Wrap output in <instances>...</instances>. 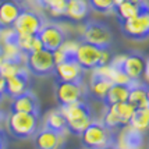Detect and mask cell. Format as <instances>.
Wrapping results in <instances>:
<instances>
[{"instance_id": "cell-27", "label": "cell", "mask_w": 149, "mask_h": 149, "mask_svg": "<svg viewBox=\"0 0 149 149\" xmlns=\"http://www.w3.org/2000/svg\"><path fill=\"white\" fill-rule=\"evenodd\" d=\"M36 3L53 15H64L67 0H36Z\"/></svg>"}, {"instance_id": "cell-34", "label": "cell", "mask_w": 149, "mask_h": 149, "mask_svg": "<svg viewBox=\"0 0 149 149\" xmlns=\"http://www.w3.org/2000/svg\"><path fill=\"white\" fill-rule=\"evenodd\" d=\"M15 1H17V3H18V4H21V6H22V4H24V3H25L26 0H15Z\"/></svg>"}, {"instance_id": "cell-15", "label": "cell", "mask_w": 149, "mask_h": 149, "mask_svg": "<svg viewBox=\"0 0 149 149\" xmlns=\"http://www.w3.org/2000/svg\"><path fill=\"white\" fill-rule=\"evenodd\" d=\"M39 110H40V104L36 96L32 92L26 91L21 95L13 97L11 102V111H17V113H31V114H36L39 116Z\"/></svg>"}, {"instance_id": "cell-19", "label": "cell", "mask_w": 149, "mask_h": 149, "mask_svg": "<svg viewBox=\"0 0 149 149\" xmlns=\"http://www.w3.org/2000/svg\"><path fill=\"white\" fill-rule=\"evenodd\" d=\"M91 7L88 4V0H67L64 15L72 21H85L89 17Z\"/></svg>"}, {"instance_id": "cell-25", "label": "cell", "mask_w": 149, "mask_h": 149, "mask_svg": "<svg viewBox=\"0 0 149 149\" xmlns=\"http://www.w3.org/2000/svg\"><path fill=\"white\" fill-rule=\"evenodd\" d=\"M45 128L57 131V132H63V131L67 130V120H65V116L63 114L61 109L53 110L47 116L46 123H45Z\"/></svg>"}, {"instance_id": "cell-30", "label": "cell", "mask_w": 149, "mask_h": 149, "mask_svg": "<svg viewBox=\"0 0 149 149\" xmlns=\"http://www.w3.org/2000/svg\"><path fill=\"white\" fill-rule=\"evenodd\" d=\"M4 145H6V139H4L3 132L0 131V149H4Z\"/></svg>"}, {"instance_id": "cell-36", "label": "cell", "mask_w": 149, "mask_h": 149, "mask_svg": "<svg viewBox=\"0 0 149 149\" xmlns=\"http://www.w3.org/2000/svg\"><path fill=\"white\" fill-rule=\"evenodd\" d=\"M1 97H3V96H0V99H1Z\"/></svg>"}, {"instance_id": "cell-28", "label": "cell", "mask_w": 149, "mask_h": 149, "mask_svg": "<svg viewBox=\"0 0 149 149\" xmlns=\"http://www.w3.org/2000/svg\"><path fill=\"white\" fill-rule=\"evenodd\" d=\"M91 10L100 14H109L114 8V0H88Z\"/></svg>"}, {"instance_id": "cell-31", "label": "cell", "mask_w": 149, "mask_h": 149, "mask_svg": "<svg viewBox=\"0 0 149 149\" xmlns=\"http://www.w3.org/2000/svg\"><path fill=\"white\" fill-rule=\"evenodd\" d=\"M4 60V50H3V45H1V42H0V63Z\"/></svg>"}, {"instance_id": "cell-13", "label": "cell", "mask_w": 149, "mask_h": 149, "mask_svg": "<svg viewBox=\"0 0 149 149\" xmlns=\"http://www.w3.org/2000/svg\"><path fill=\"white\" fill-rule=\"evenodd\" d=\"M57 81H64V82H84L85 71L78 65V63L74 58H68L64 61L56 63L54 65V72Z\"/></svg>"}, {"instance_id": "cell-6", "label": "cell", "mask_w": 149, "mask_h": 149, "mask_svg": "<svg viewBox=\"0 0 149 149\" xmlns=\"http://www.w3.org/2000/svg\"><path fill=\"white\" fill-rule=\"evenodd\" d=\"M54 56L53 52L39 49L35 52L25 54V68L26 71L36 77H47L54 72Z\"/></svg>"}, {"instance_id": "cell-10", "label": "cell", "mask_w": 149, "mask_h": 149, "mask_svg": "<svg viewBox=\"0 0 149 149\" xmlns=\"http://www.w3.org/2000/svg\"><path fill=\"white\" fill-rule=\"evenodd\" d=\"M43 24L45 21L42 18V15L22 7L21 13L14 21L13 29L17 33H22V35H36Z\"/></svg>"}, {"instance_id": "cell-12", "label": "cell", "mask_w": 149, "mask_h": 149, "mask_svg": "<svg viewBox=\"0 0 149 149\" xmlns=\"http://www.w3.org/2000/svg\"><path fill=\"white\" fill-rule=\"evenodd\" d=\"M36 35L42 43V47L49 52H56L67 39L65 32L56 24H43Z\"/></svg>"}, {"instance_id": "cell-16", "label": "cell", "mask_w": 149, "mask_h": 149, "mask_svg": "<svg viewBox=\"0 0 149 149\" xmlns=\"http://www.w3.org/2000/svg\"><path fill=\"white\" fill-rule=\"evenodd\" d=\"M21 10L22 6L15 0H0V26L11 28Z\"/></svg>"}, {"instance_id": "cell-3", "label": "cell", "mask_w": 149, "mask_h": 149, "mask_svg": "<svg viewBox=\"0 0 149 149\" xmlns=\"http://www.w3.org/2000/svg\"><path fill=\"white\" fill-rule=\"evenodd\" d=\"M81 142L85 149H102L109 145H116V138L113 131L106 128L102 123L92 121L82 132ZM117 146V145H116Z\"/></svg>"}, {"instance_id": "cell-21", "label": "cell", "mask_w": 149, "mask_h": 149, "mask_svg": "<svg viewBox=\"0 0 149 149\" xmlns=\"http://www.w3.org/2000/svg\"><path fill=\"white\" fill-rule=\"evenodd\" d=\"M148 8V3H142V4H135V3H131L127 0H123L120 4L114 6L113 11L116 13L118 21L120 19H128L135 17L136 14H139L142 10Z\"/></svg>"}, {"instance_id": "cell-8", "label": "cell", "mask_w": 149, "mask_h": 149, "mask_svg": "<svg viewBox=\"0 0 149 149\" xmlns=\"http://www.w3.org/2000/svg\"><path fill=\"white\" fill-rule=\"evenodd\" d=\"M134 110H135V107L131 106L128 102H120V103L107 106L102 124L111 131L124 128L130 124Z\"/></svg>"}, {"instance_id": "cell-22", "label": "cell", "mask_w": 149, "mask_h": 149, "mask_svg": "<svg viewBox=\"0 0 149 149\" xmlns=\"http://www.w3.org/2000/svg\"><path fill=\"white\" fill-rule=\"evenodd\" d=\"M125 130L121 134L120 138V148H125V149H139L141 145L143 142V134L139 131L131 128L130 125L124 127Z\"/></svg>"}, {"instance_id": "cell-24", "label": "cell", "mask_w": 149, "mask_h": 149, "mask_svg": "<svg viewBox=\"0 0 149 149\" xmlns=\"http://www.w3.org/2000/svg\"><path fill=\"white\" fill-rule=\"evenodd\" d=\"M149 109L148 107H138L134 110L132 117L130 120V125L131 128L139 131V132H146L148 130V121H149Z\"/></svg>"}, {"instance_id": "cell-7", "label": "cell", "mask_w": 149, "mask_h": 149, "mask_svg": "<svg viewBox=\"0 0 149 149\" xmlns=\"http://www.w3.org/2000/svg\"><path fill=\"white\" fill-rule=\"evenodd\" d=\"M117 68L123 72L125 77L132 81H139L148 71V58L142 53H130L118 58L116 64Z\"/></svg>"}, {"instance_id": "cell-35", "label": "cell", "mask_w": 149, "mask_h": 149, "mask_svg": "<svg viewBox=\"0 0 149 149\" xmlns=\"http://www.w3.org/2000/svg\"><path fill=\"white\" fill-rule=\"evenodd\" d=\"M118 149H125V148H118Z\"/></svg>"}, {"instance_id": "cell-18", "label": "cell", "mask_w": 149, "mask_h": 149, "mask_svg": "<svg viewBox=\"0 0 149 149\" xmlns=\"http://www.w3.org/2000/svg\"><path fill=\"white\" fill-rule=\"evenodd\" d=\"M128 93H130V84H124V82H113L107 92L104 93L102 97L103 104L111 106L114 103H120V102H127L128 99Z\"/></svg>"}, {"instance_id": "cell-29", "label": "cell", "mask_w": 149, "mask_h": 149, "mask_svg": "<svg viewBox=\"0 0 149 149\" xmlns=\"http://www.w3.org/2000/svg\"><path fill=\"white\" fill-rule=\"evenodd\" d=\"M4 85H6V79L0 75V96H4Z\"/></svg>"}, {"instance_id": "cell-11", "label": "cell", "mask_w": 149, "mask_h": 149, "mask_svg": "<svg viewBox=\"0 0 149 149\" xmlns=\"http://www.w3.org/2000/svg\"><path fill=\"white\" fill-rule=\"evenodd\" d=\"M85 91L82 82H64L56 79V99L60 107L84 100Z\"/></svg>"}, {"instance_id": "cell-32", "label": "cell", "mask_w": 149, "mask_h": 149, "mask_svg": "<svg viewBox=\"0 0 149 149\" xmlns=\"http://www.w3.org/2000/svg\"><path fill=\"white\" fill-rule=\"evenodd\" d=\"M127 1H131V3H135V4H142V3H148L146 0H127Z\"/></svg>"}, {"instance_id": "cell-23", "label": "cell", "mask_w": 149, "mask_h": 149, "mask_svg": "<svg viewBox=\"0 0 149 149\" xmlns=\"http://www.w3.org/2000/svg\"><path fill=\"white\" fill-rule=\"evenodd\" d=\"M127 102L131 106H134L135 109L148 107V88H146V85L130 84V93H128Z\"/></svg>"}, {"instance_id": "cell-9", "label": "cell", "mask_w": 149, "mask_h": 149, "mask_svg": "<svg viewBox=\"0 0 149 149\" xmlns=\"http://www.w3.org/2000/svg\"><path fill=\"white\" fill-rule=\"evenodd\" d=\"M121 32L131 40H145L149 35V8L142 10L135 17L128 19H120Z\"/></svg>"}, {"instance_id": "cell-14", "label": "cell", "mask_w": 149, "mask_h": 149, "mask_svg": "<svg viewBox=\"0 0 149 149\" xmlns=\"http://www.w3.org/2000/svg\"><path fill=\"white\" fill-rule=\"evenodd\" d=\"M113 79L110 77V64L102 65L96 70H93V75L91 79V91L93 96L102 100L107 89L113 85Z\"/></svg>"}, {"instance_id": "cell-4", "label": "cell", "mask_w": 149, "mask_h": 149, "mask_svg": "<svg viewBox=\"0 0 149 149\" xmlns=\"http://www.w3.org/2000/svg\"><path fill=\"white\" fill-rule=\"evenodd\" d=\"M36 114L31 113H17L11 111L8 116V131L11 132V135L19 139H26V138H32L36 131H38L39 120Z\"/></svg>"}, {"instance_id": "cell-2", "label": "cell", "mask_w": 149, "mask_h": 149, "mask_svg": "<svg viewBox=\"0 0 149 149\" xmlns=\"http://www.w3.org/2000/svg\"><path fill=\"white\" fill-rule=\"evenodd\" d=\"M60 109L67 120V131L74 135H81V132L93 121L91 106L85 100H78Z\"/></svg>"}, {"instance_id": "cell-33", "label": "cell", "mask_w": 149, "mask_h": 149, "mask_svg": "<svg viewBox=\"0 0 149 149\" xmlns=\"http://www.w3.org/2000/svg\"><path fill=\"white\" fill-rule=\"evenodd\" d=\"M102 149H117V146L116 145H109V146H104V148H102Z\"/></svg>"}, {"instance_id": "cell-5", "label": "cell", "mask_w": 149, "mask_h": 149, "mask_svg": "<svg viewBox=\"0 0 149 149\" xmlns=\"http://www.w3.org/2000/svg\"><path fill=\"white\" fill-rule=\"evenodd\" d=\"M82 40L100 49H110L113 43V32L110 26L102 21H86L82 29Z\"/></svg>"}, {"instance_id": "cell-26", "label": "cell", "mask_w": 149, "mask_h": 149, "mask_svg": "<svg viewBox=\"0 0 149 149\" xmlns=\"http://www.w3.org/2000/svg\"><path fill=\"white\" fill-rule=\"evenodd\" d=\"M26 71L25 65H22L19 61H13V60H3L0 63V75L4 78L13 77L18 72H24Z\"/></svg>"}, {"instance_id": "cell-20", "label": "cell", "mask_w": 149, "mask_h": 149, "mask_svg": "<svg viewBox=\"0 0 149 149\" xmlns=\"http://www.w3.org/2000/svg\"><path fill=\"white\" fill-rule=\"evenodd\" d=\"M61 141V132L43 128V130L35 134V149H57Z\"/></svg>"}, {"instance_id": "cell-1", "label": "cell", "mask_w": 149, "mask_h": 149, "mask_svg": "<svg viewBox=\"0 0 149 149\" xmlns=\"http://www.w3.org/2000/svg\"><path fill=\"white\" fill-rule=\"evenodd\" d=\"M72 58L78 63V65L84 71H93L102 65L110 63L111 56L109 49H100L88 42H79L74 52Z\"/></svg>"}, {"instance_id": "cell-17", "label": "cell", "mask_w": 149, "mask_h": 149, "mask_svg": "<svg viewBox=\"0 0 149 149\" xmlns=\"http://www.w3.org/2000/svg\"><path fill=\"white\" fill-rule=\"evenodd\" d=\"M29 91V79H28V74L26 71L18 72L13 77L6 78V85H4V95L8 96H17L24 92Z\"/></svg>"}]
</instances>
